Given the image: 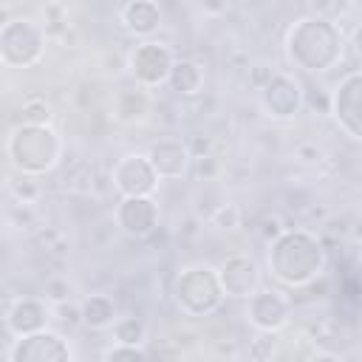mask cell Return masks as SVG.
I'll return each instance as SVG.
<instances>
[{
  "label": "cell",
  "mask_w": 362,
  "mask_h": 362,
  "mask_svg": "<svg viewBox=\"0 0 362 362\" xmlns=\"http://www.w3.org/2000/svg\"><path fill=\"white\" fill-rule=\"evenodd\" d=\"M167 85H170V90H173L175 96H181V99L198 96L201 88H204V68H201L195 59H175L173 68H170Z\"/></svg>",
  "instance_id": "18"
},
{
  "label": "cell",
  "mask_w": 362,
  "mask_h": 362,
  "mask_svg": "<svg viewBox=\"0 0 362 362\" xmlns=\"http://www.w3.org/2000/svg\"><path fill=\"white\" fill-rule=\"evenodd\" d=\"M79 320L82 325L93 328V331H105L113 325L116 320V303L110 294H88L79 303Z\"/></svg>",
  "instance_id": "19"
},
{
  "label": "cell",
  "mask_w": 362,
  "mask_h": 362,
  "mask_svg": "<svg viewBox=\"0 0 362 362\" xmlns=\"http://www.w3.org/2000/svg\"><path fill=\"white\" fill-rule=\"evenodd\" d=\"M144 156L153 164L158 181H181L192 167L189 144L181 139H156Z\"/></svg>",
  "instance_id": "14"
},
{
  "label": "cell",
  "mask_w": 362,
  "mask_h": 362,
  "mask_svg": "<svg viewBox=\"0 0 362 362\" xmlns=\"http://www.w3.org/2000/svg\"><path fill=\"white\" fill-rule=\"evenodd\" d=\"M110 184L119 195H153L158 187V175L147 156L127 153L122 156L110 170Z\"/></svg>",
  "instance_id": "12"
},
{
  "label": "cell",
  "mask_w": 362,
  "mask_h": 362,
  "mask_svg": "<svg viewBox=\"0 0 362 362\" xmlns=\"http://www.w3.org/2000/svg\"><path fill=\"white\" fill-rule=\"evenodd\" d=\"M119 20L133 37L147 40L161 28V6L156 0H127L119 11Z\"/></svg>",
  "instance_id": "16"
},
{
  "label": "cell",
  "mask_w": 362,
  "mask_h": 362,
  "mask_svg": "<svg viewBox=\"0 0 362 362\" xmlns=\"http://www.w3.org/2000/svg\"><path fill=\"white\" fill-rule=\"evenodd\" d=\"M175 62V54L167 42H158V40H141L130 57H127V68H130V76L136 79V85L141 88H158V85H167V76H170V68Z\"/></svg>",
  "instance_id": "6"
},
{
  "label": "cell",
  "mask_w": 362,
  "mask_h": 362,
  "mask_svg": "<svg viewBox=\"0 0 362 362\" xmlns=\"http://www.w3.org/2000/svg\"><path fill=\"white\" fill-rule=\"evenodd\" d=\"M198 6H201V11L209 14V17H221V14L229 11V0H198Z\"/></svg>",
  "instance_id": "25"
},
{
  "label": "cell",
  "mask_w": 362,
  "mask_h": 362,
  "mask_svg": "<svg viewBox=\"0 0 362 362\" xmlns=\"http://www.w3.org/2000/svg\"><path fill=\"white\" fill-rule=\"evenodd\" d=\"M260 105L272 119H294L305 105V90L294 76L274 71L260 88Z\"/></svg>",
  "instance_id": "11"
},
{
  "label": "cell",
  "mask_w": 362,
  "mask_h": 362,
  "mask_svg": "<svg viewBox=\"0 0 362 362\" xmlns=\"http://www.w3.org/2000/svg\"><path fill=\"white\" fill-rule=\"evenodd\" d=\"M45 28L31 17H8L0 25V62L8 68H31L45 54Z\"/></svg>",
  "instance_id": "5"
},
{
  "label": "cell",
  "mask_w": 362,
  "mask_h": 362,
  "mask_svg": "<svg viewBox=\"0 0 362 362\" xmlns=\"http://www.w3.org/2000/svg\"><path fill=\"white\" fill-rule=\"evenodd\" d=\"M328 113L348 139H362V74L348 71L328 96Z\"/></svg>",
  "instance_id": "7"
},
{
  "label": "cell",
  "mask_w": 362,
  "mask_h": 362,
  "mask_svg": "<svg viewBox=\"0 0 362 362\" xmlns=\"http://www.w3.org/2000/svg\"><path fill=\"white\" fill-rule=\"evenodd\" d=\"M6 153L11 167L20 175H45L51 173L62 158V139L51 124H17L8 133Z\"/></svg>",
  "instance_id": "3"
},
{
  "label": "cell",
  "mask_w": 362,
  "mask_h": 362,
  "mask_svg": "<svg viewBox=\"0 0 362 362\" xmlns=\"http://www.w3.org/2000/svg\"><path fill=\"white\" fill-rule=\"evenodd\" d=\"M161 209L153 195H122L113 209V223L127 238H147L158 229Z\"/></svg>",
  "instance_id": "9"
},
{
  "label": "cell",
  "mask_w": 362,
  "mask_h": 362,
  "mask_svg": "<svg viewBox=\"0 0 362 362\" xmlns=\"http://www.w3.org/2000/svg\"><path fill=\"white\" fill-rule=\"evenodd\" d=\"M272 74H274V68H269V65H255V68H252V82H255L257 88H263V85L272 79Z\"/></svg>",
  "instance_id": "26"
},
{
  "label": "cell",
  "mask_w": 362,
  "mask_h": 362,
  "mask_svg": "<svg viewBox=\"0 0 362 362\" xmlns=\"http://www.w3.org/2000/svg\"><path fill=\"white\" fill-rule=\"evenodd\" d=\"M173 303L184 317H209L223 303L218 269L209 263H189L173 280Z\"/></svg>",
  "instance_id": "4"
},
{
  "label": "cell",
  "mask_w": 362,
  "mask_h": 362,
  "mask_svg": "<svg viewBox=\"0 0 362 362\" xmlns=\"http://www.w3.org/2000/svg\"><path fill=\"white\" fill-rule=\"evenodd\" d=\"M266 260L274 280L291 288H303L322 274L325 249L311 229H280L269 243Z\"/></svg>",
  "instance_id": "2"
},
{
  "label": "cell",
  "mask_w": 362,
  "mask_h": 362,
  "mask_svg": "<svg viewBox=\"0 0 362 362\" xmlns=\"http://www.w3.org/2000/svg\"><path fill=\"white\" fill-rule=\"evenodd\" d=\"M212 221H215V223H221V229H232V226L238 223V209H235L232 204H218V209H215Z\"/></svg>",
  "instance_id": "24"
},
{
  "label": "cell",
  "mask_w": 362,
  "mask_h": 362,
  "mask_svg": "<svg viewBox=\"0 0 362 362\" xmlns=\"http://www.w3.org/2000/svg\"><path fill=\"white\" fill-rule=\"evenodd\" d=\"M110 328H113V339L116 342L144 345V339H147V325L139 317H116Z\"/></svg>",
  "instance_id": "20"
},
{
  "label": "cell",
  "mask_w": 362,
  "mask_h": 362,
  "mask_svg": "<svg viewBox=\"0 0 362 362\" xmlns=\"http://www.w3.org/2000/svg\"><path fill=\"white\" fill-rule=\"evenodd\" d=\"M8 359L11 362H71L74 348L62 334L51 328H40L25 337H17L14 345L8 348Z\"/></svg>",
  "instance_id": "8"
},
{
  "label": "cell",
  "mask_w": 362,
  "mask_h": 362,
  "mask_svg": "<svg viewBox=\"0 0 362 362\" xmlns=\"http://www.w3.org/2000/svg\"><path fill=\"white\" fill-rule=\"evenodd\" d=\"M150 354L141 345H127V342H113L105 351V359H147Z\"/></svg>",
  "instance_id": "23"
},
{
  "label": "cell",
  "mask_w": 362,
  "mask_h": 362,
  "mask_svg": "<svg viewBox=\"0 0 362 362\" xmlns=\"http://www.w3.org/2000/svg\"><path fill=\"white\" fill-rule=\"evenodd\" d=\"M20 113H23V122H28V124H48V119H51V107H48L45 99H28V102H23Z\"/></svg>",
  "instance_id": "21"
},
{
  "label": "cell",
  "mask_w": 362,
  "mask_h": 362,
  "mask_svg": "<svg viewBox=\"0 0 362 362\" xmlns=\"http://www.w3.org/2000/svg\"><path fill=\"white\" fill-rule=\"evenodd\" d=\"M11 305V291H8V286L0 280V311L6 314V308Z\"/></svg>",
  "instance_id": "27"
},
{
  "label": "cell",
  "mask_w": 362,
  "mask_h": 362,
  "mask_svg": "<svg viewBox=\"0 0 362 362\" xmlns=\"http://www.w3.org/2000/svg\"><path fill=\"white\" fill-rule=\"evenodd\" d=\"M246 317L260 334H277L291 320V303L274 288H257L246 297Z\"/></svg>",
  "instance_id": "13"
},
{
  "label": "cell",
  "mask_w": 362,
  "mask_h": 362,
  "mask_svg": "<svg viewBox=\"0 0 362 362\" xmlns=\"http://www.w3.org/2000/svg\"><path fill=\"white\" fill-rule=\"evenodd\" d=\"M260 280H263L260 263L246 252H235L223 257V263L218 266V283L223 288V297L246 300L260 288Z\"/></svg>",
  "instance_id": "10"
},
{
  "label": "cell",
  "mask_w": 362,
  "mask_h": 362,
  "mask_svg": "<svg viewBox=\"0 0 362 362\" xmlns=\"http://www.w3.org/2000/svg\"><path fill=\"white\" fill-rule=\"evenodd\" d=\"M342 48L345 40L339 25L322 14L300 17L297 23H291L283 40L286 59L305 74H325L337 68V62L342 59Z\"/></svg>",
  "instance_id": "1"
},
{
  "label": "cell",
  "mask_w": 362,
  "mask_h": 362,
  "mask_svg": "<svg viewBox=\"0 0 362 362\" xmlns=\"http://www.w3.org/2000/svg\"><path fill=\"white\" fill-rule=\"evenodd\" d=\"M11 195L20 204H34L40 198V184L34 181V175H23V178L11 181Z\"/></svg>",
  "instance_id": "22"
},
{
  "label": "cell",
  "mask_w": 362,
  "mask_h": 362,
  "mask_svg": "<svg viewBox=\"0 0 362 362\" xmlns=\"http://www.w3.org/2000/svg\"><path fill=\"white\" fill-rule=\"evenodd\" d=\"M150 93L147 88L136 85V88H124L116 93L113 99V116L124 124H136V122H144L147 113H150Z\"/></svg>",
  "instance_id": "17"
},
{
  "label": "cell",
  "mask_w": 362,
  "mask_h": 362,
  "mask_svg": "<svg viewBox=\"0 0 362 362\" xmlns=\"http://www.w3.org/2000/svg\"><path fill=\"white\" fill-rule=\"evenodd\" d=\"M51 308L40 297H14L11 305L6 308V325L14 337H25L31 331L48 328Z\"/></svg>",
  "instance_id": "15"
}]
</instances>
